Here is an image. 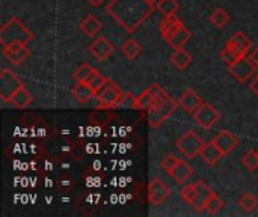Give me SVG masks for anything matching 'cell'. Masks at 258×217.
Returning a JSON list of instances; mask_svg holds the SVG:
<instances>
[{"label":"cell","instance_id":"6da1fadb","mask_svg":"<svg viewBox=\"0 0 258 217\" xmlns=\"http://www.w3.org/2000/svg\"><path fill=\"white\" fill-rule=\"evenodd\" d=\"M156 6L148 0H110L106 11L127 30H136Z\"/></svg>","mask_w":258,"mask_h":217},{"label":"cell","instance_id":"7a4b0ae2","mask_svg":"<svg viewBox=\"0 0 258 217\" xmlns=\"http://www.w3.org/2000/svg\"><path fill=\"white\" fill-rule=\"evenodd\" d=\"M150 89L154 92L156 95V101L153 104V107L148 110V122L153 128H157L159 125H162L175 110L177 107V101H174L159 85H151Z\"/></svg>","mask_w":258,"mask_h":217},{"label":"cell","instance_id":"3957f363","mask_svg":"<svg viewBox=\"0 0 258 217\" xmlns=\"http://www.w3.org/2000/svg\"><path fill=\"white\" fill-rule=\"evenodd\" d=\"M33 38L32 32L18 20L11 18L2 29H0V44L2 47H9L12 44H23L27 45Z\"/></svg>","mask_w":258,"mask_h":217},{"label":"cell","instance_id":"277c9868","mask_svg":"<svg viewBox=\"0 0 258 217\" xmlns=\"http://www.w3.org/2000/svg\"><path fill=\"white\" fill-rule=\"evenodd\" d=\"M125 97V92H122L115 83L112 82H107L106 86L100 91L98 94V107L100 109H113V107H118L121 104V101L124 100Z\"/></svg>","mask_w":258,"mask_h":217},{"label":"cell","instance_id":"5b68a950","mask_svg":"<svg viewBox=\"0 0 258 217\" xmlns=\"http://www.w3.org/2000/svg\"><path fill=\"white\" fill-rule=\"evenodd\" d=\"M203 147H204V142L195 131H187L184 136H181L177 140L178 151L181 154H184L187 159H194L195 156H198L201 153Z\"/></svg>","mask_w":258,"mask_h":217},{"label":"cell","instance_id":"8992f818","mask_svg":"<svg viewBox=\"0 0 258 217\" xmlns=\"http://www.w3.org/2000/svg\"><path fill=\"white\" fill-rule=\"evenodd\" d=\"M257 65L249 59V56H240L234 63L228 65V71L230 74L240 83H245L251 79V76L254 74Z\"/></svg>","mask_w":258,"mask_h":217},{"label":"cell","instance_id":"52a82bcc","mask_svg":"<svg viewBox=\"0 0 258 217\" xmlns=\"http://www.w3.org/2000/svg\"><path fill=\"white\" fill-rule=\"evenodd\" d=\"M23 86L20 79L9 69H3L0 74V98L5 103H9L12 95Z\"/></svg>","mask_w":258,"mask_h":217},{"label":"cell","instance_id":"ba28073f","mask_svg":"<svg viewBox=\"0 0 258 217\" xmlns=\"http://www.w3.org/2000/svg\"><path fill=\"white\" fill-rule=\"evenodd\" d=\"M194 119L203 128H212L219 121V112L215 106H212L209 103H203L194 112Z\"/></svg>","mask_w":258,"mask_h":217},{"label":"cell","instance_id":"9c48e42d","mask_svg":"<svg viewBox=\"0 0 258 217\" xmlns=\"http://www.w3.org/2000/svg\"><path fill=\"white\" fill-rule=\"evenodd\" d=\"M171 195L169 187L160 180H151L148 184V199L154 205H160Z\"/></svg>","mask_w":258,"mask_h":217},{"label":"cell","instance_id":"30bf717a","mask_svg":"<svg viewBox=\"0 0 258 217\" xmlns=\"http://www.w3.org/2000/svg\"><path fill=\"white\" fill-rule=\"evenodd\" d=\"M215 145L222 151L224 156H228L230 153H233L236 150V147L239 145V140L234 134H231L230 131H219L215 137H213Z\"/></svg>","mask_w":258,"mask_h":217},{"label":"cell","instance_id":"8fae6325","mask_svg":"<svg viewBox=\"0 0 258 217\" xmlns=\"http://www.w3.org/2000/svg\"><path fill=\"white\" fill-rule=\"evenodd\" d=\"M3 54L8 57L9 62H12L14 65H21L23 62L27 60V57L30 56V51L26 45L23 44H12L9 47L3 48Z\"/></svg>","mask_w":258,"mask_h":217},{"label":"cell","instance_id":"7c38bea8","mask_svg":"<svg viewBox=\"0 0 258 217\" xmlns=\"http://www.w3.org/2000/svg\"><path fill=\"white\" fill-rule=\"evenodd\" d=\"M195 187H197V196L192 202V207L197 210V211H204L206 210V204L207 201L212 198L213 195V190L204 183V181H197L195 183Z\"/></svg>","mask_w":258,"mask_h":217},{"label":"cell","instance_id":"4fadbf2b","mask_svg":"<svg viewBox=\"0 0 258 217\" xmlns=\"http://www.w3.org/2000/svg\"><path fill=\"white\" fill-rule=\"evenodd\" d=\"M89 50H91V53L94 54V57H95L97 60L103 62V60L113 51V45H112L104 36H101V38H97V39L91 44Z\"/></svg>","mask_w":258,"mask_h":217},{"label":"cell","instance_id":"5bb4252c","mask_svg":"<svg viewBox=\"0 0 258 217\" xmlns=\"http://www.w3.org/2000/svg\"><path fill=\"white\" fill-rule=\"evenodd\" d=\"M178 104L183 107V110H186L187 113H194L201 104H203V98L192 89H186L181 95V98L178 100Z\"/></svg>","mask_w":258,"mask_h":217},{"label":"cell","instance_id":"9a60e30c","mask_svg":"<svg viewBox=\"0 0 258 217\" xmlns=\"http://www.w3.org/2000/svg\"><path fill=\"white\" fill-rule=\"evenodd\" d=\"M227 45L233 47L240 56H245V54L249 51V48H251V39H249L245 33L236 32V33L230 38V41L227 42Z\"/></svg>","mask_w":258,"mask_h":217},{"label":"cell","instance_id":"2e32d148","mask_svg":"<svg viewBox=\"0 0 258 217\" xmlns=\"http://www.w3.org/2000/svg\"><path fill=\"white\" fill-rule=\"evenodd\" d=\"M200 156H201L203 162L207 163V165H215V163H218V162L224 157L222 151L215 145L213 140L209 142V143H204V147H203Z\"/></svg>","mask_w":258,"mask_h":217},{"label":"cell","instance_id":"e0dca14e","mask_svg":"<svg viewBox=\"0 0 258 217\" xmlns=\"http://www.w3.org/2000/svg\"><path fill=\"white\" fill-rule=\"evenodd\" d=\"M190 38H192V32H190L186 26H183V27H180L178 30H175L172 35H169V36L166 38V42H168L171 47H174V48H181Z\"/></svg>","mask_w":258,"mask_h":217},{"label":"cell","instance_id":"ac0fdd59","mask_svg":"<svg viewBox=\"0 0 258 217\" xmlns=\"http://www.w3.org/2000/svg\"><path fill=\"white\" fill-rule=\"evenodd\" d=\"M30 103H32V94L24 86H21L9 100V104L14 106L15 109H26Z\"/></svg>","mask_w":258,"mask_h":217},{"label":"cell","instance_id":"d6986e66","mask_svg":"<svg viewBox=\"0 0 258 217\" xmlns=\"http://www.w3.org/2000/svg\"><path fill=\"white\" fill-rule=\"evenodd\" d=\"M73 95L79 103H88L95 95V92L86 82H77L73 88Z\"/></svg>","mask_w":258,"mask_h":217},{"label":"cell","instance_id":"ffe728a7","mask_svg":"<svg viewBox=\"0 0 258 217\" xmlns=\"http://www.w3.org/2000/svg\"><path fill=\"white\" fill-rule=\"evenodd\" d=\"M192 174H194V168H192L187 162L180 160L178 165L175 166V169L171 172V177H172L177 183H184V181H187V180L192 177Z\"/></svg>","mask_w":258,"mask_h":217},{"label":"cell","instance_id":"44dd1931","mask_svg":"<svg viewBox=\"0 0 258 217\" xmlns=\"http://www.w3.org/2000/svg\"><path fill=\"white\" fill-rule=\"evenodd\" d=\"M180 27H183V23L175 18V15H171V17H165L162 21H160V33L162 36L166 39L169 35H172L175 30H178Z\"/></svg>","mask_w":258,"mask_h":217},{"label":"cell","instance_id":"7402d4cb","mask_svg":"<svg viewBox=\"0 0 258 217\" xmlns=\"http://www.w3.org/2000/svg\"><path fill=\"white\" fill-rule=\"evenodd\" d=\"M101 27H103L101 21H100L98 18H95L94 15H88V17L82 21V24H80L82 32H85V33H86L88 36H91V38L97 36V33L101 30Z\"/></svg>","mask_w":258,"mask_h":217},{"label":"cell","instance_id":"603a6c76","mask_svg":"<svg viewBox=\"0 0 258 217\" xmlns=\"http://www.w3.org/2000/svg\"><path fill=\"white\" fill-rule=\"evenodd\" d=\"M171 62L178 68V69H186L190 62H192V56L181 47V48H175V51L171 56Z\"/></svg>","mask_w":258,"mask_h":217},{"label":"cell","instance_id":"cb8c5ba5","mask_svg":"<svg viewBox=\"0 0 258 217\" xmlns=\"http://www.w3.org/2000/svg\"><path fill=\"white\" fill-rule=\"evenodd\" d=\"M156 101V95L154 92L148 88L147 91H144L139 97H136L135 100V109H139V110H150L153 107Z\"/></svg>","mask_w":258,"mask_h":217},{"label":"cell","instance_id":"d4e9b609","mask_svg":"<svg viewBox=\"0 0 258 217\" xmlns=\"http://www.w3.org/2000/svg\"><path fill=\"white\" fill-rule=\"evenodd\" d=\"M121 50H122V53H124L128 59H135V57H138V56L141 54L142 47H141V44H139L136 39L130 38V39H127V41L122 44Z\"/></svg>","mask_w":258,"mask_h":217},{"label":"cell","instance_id":"484cf974","mask_svg":"<svg viewBox=\"0 0 258 217\" xmlns=\"http://www.w3.org/2000/svg\"><path fill=\"white\" fill-rule=\"evenodd\" d=\"M156 8L157 11H160L165 17H171V15H175L177 9L180 8L178 2L177 0H159L156 3Z\"/></svg>","mask_w":258,"mask_h":217},{"label":"cell","instance_id":"4316f807","mask_svg":"<svg viewBox=\"0 0 258 217\" xmlns=\"http://www.w3.org/2000/svg\"><path fill=\"white\" fill-rule=\"evenodd\" d=\"M210 21H212L216 27L222 29V27H225V26L228 24V21H230V14H228L224 8H218V9H215L213 14L210 15Z\"/></svg>","mask_w":258,"mask_h":217},{"label":"cell","instance_id":"83f0119b","mask_svg":"<svg viewBox=\"0 0 258 217\" xmlns=\"http://www.w3.org/2000/svg\"><path fill=\"white\" fill-rule=\"evenodd\" d=\"M109 80L103 76V74H100L98 71H94L92 73V76L89 77V80L86 82L91 88H92V91L97 94V92H100L104 86H106V83H107Z\"/></svg>","mask_w":258,"mask_h":217},{"label":"cell","instance_id":"f1b7e54d","mask_svg":"<svg viewBox=\"0 0 258 217\" xmlns=\"http://www.w3.org/2000/svg\"><path fill=\"white\" fill-rule=\"evenodd\" d=\"M239 205L243 211L246 213H251L257 208L258 199L252 195V193H245L240 199H239Z\"/></svg>","mask_w":258,"mask_h":217},{"label":"cell","instance_id":"f546056e","mask_svg":"<svg viewBox=\"0 0 258 217\" xmlns=\"http://www.w3.org/2000/svg\"><path fill=\"white\" fill-rule=\"evenodd\" d=\"M94 71H95V69H94L89 63H82V65L74 71V80H76V82H88Z\"/></svg>","mask_w":258,"mask_h":217},{"label":"cell","instance_id":"4dcf8cb0","mask_svg":"<svg viewBox=\"0 0 258 217\" xmlns=\"http://www.w3.org/2000/svg\"><path fill=\"white\" fill-rule=\"evenodd\" d=\"M242 163H243V166H245V168H246L248 171H251V172L257 171V168H258V151H254V150L248 151V153L245 154V157L242 159Z\"/></svg>","mask_w":258,"mask_h":217},{"label":"cell","instance_id":"1f68e13d","mask_svg":"<svg viewBox=\"0 0 258 217\" xmlns=\"http://www.w3.org/2000/svg\"><path fill=\"white\" fill-rule=\"evenodd\" d=\"M224 207V201L218 196V195H212V198L207 201L206 204V210L210 213V214H216L218 211H221V208Z\"/></svg>","mask_w":258,"mask_h":217},{"label":"cell","instance_id":"d6a6232c","mask_svg":"<svg viewBox=\"0 0 258 217\" xmlns=\"http://www.w3.org/2000/svg\"><path fill=\"white\" fill-rule=\"evenodd\" d=\"M239 57H240V54H239L233 47H230V45H227V47L221 51V59H222L224 62H227L228 65L234 63Z\"/></svg>","mask_w":258,"mask_h":217},{"label":"cell","instance_id":"836d02e7","mask_svg":"<svg viewBox=\"0 0 258 217\" xmlns=\"http://www.w3.org/2000/svg\"><path fill=\"white\" fill-rule=\"evenodd\" d=\"M180 195H181V198H183L187 204L192 205V202H194V199H195V196H197V187H195V184H186V186L180 190Z\"/></svg>","mask_w":258,"mask_h":217},{"label":"cell","instance_id":"e575fe53","mask_svg":"<svg viewBox=\"0 0 258 217\" xmlns=\"http://www.w3.org/2000/svg\"><path fill=\"white\" fill-rule=\"evenodd\" d=\"M178 159L175 157V156H166L163 160H162V163H160V166H162V169L163 171H166V174L168 175H171V172L175 169V166L178 165Z\"/></svg>","mask_w":258,"mask_h":217},{"label":"cell","instance_id":"d590c367","mask_svg":"<svg viewBox=\"0 0 258 217\" xmlns=\"http://www.w3.org/2000/svg\"><path fill=\"white\" fill-rule=\"evenodd\" d=\"M249 59H251V60H252V62H254V63L258 66V47H255L254 50H251V51H249Z\"/></svg>","mask_w":258,"mask_h":217},{"label":"cell","instance_id":"8d00e7d4","mask_svg":"<svg viewBox=\"0 0 258 217\" xmlns=\"http://www.w3.org/2000/svg\"><path fill=\"white\" fill-rule=\"evenodd\" d=\"M251 91H252V92H254V94L258 97V74H257V77L254 79V82L251 83Z\"/></svg>","mask_w":258,"mask_h":217},{"label":"cell","instance_id":"74e56055","mask_svg":"<svg viewBox=\"0 0 258 217\" xmlns=\"http://www.w3.org/2000/svg\"><path fill=\"white\" fill-rule=\"evenodd\" d=\"M88 2H89V3H91L92 6H98V5H101V3H103L104 0H88Z\"/></svg>","mask_w":258,"mask_h":217},{"label":"cell","instance_id":"f35d334b","mask_svg":"<svg viewBox=\"0 0 258 217\" xmlns=\"http://www.w3.org/2000/svg\"><path fill=\"white\" fill-rule=\"evenodd\" d=\"M148 2H150V3H153V5H154V6H156V3H157V2H159V0H148Z\"/></svg>","mask_w":258,"mask_h":217}]
</instances>
